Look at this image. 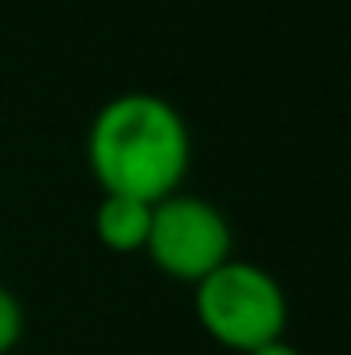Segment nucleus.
<instances>
[{
	"instance_id": "obj_1",
	"label": "nucleus",
	"mask_w": 351,
	"mask_h": 355,
	"mask_svg": "<svg viewBox=\"0 0 351 355\" xmlns=\"http://www.w3.org/2000/svg\"><path fill=\"white\" fill-rule=\"evenodd\" d=\"M189 163L193 140L186 117L152 91L110 98L87 129V166L102 193L155 205L178 193Z\"/></svg>"
},
{
	"instance_id": "obj_2",
	"label": "nucleus",
	"mask_w": 351,
	"mask_h": 355,
	"mask_svg": "<svg viewBox=\"0 0 351 355\" xmlns=\"http://www.w3.org/2000/svg\"><path fill=\"white\" fill-rule=\"evenodd\" d=\"M197 321L215 344L249 355L287 329V295L269 268L227 257L219 268L197 280Z\"/></svg>"
},
{
	"instance_id": "obj_3",
	"label": "nucleus",
	"mask_w": 351,
	"mask_h": 355,
	"mask_svg": "<svg viewBox=\"0 0 351 355\" xmlns=\"http://www.w3.org/2000/svg\"><path fill=\"white\" fill-rule=\"evenodd\" d=\"M231 223L212 200L170 193L152 205V231L144 253L170 280L197 284L231 257Z\"/></svg>"
},
{
	"instance_id": "obj_4",
	"label": "nucleus",
	"mask_w": 351,
	"mask_h": 355,
	"mask_svg": "<svg viewBox=\"0 0 351 355\" xmlns=\"http://www.w3.org/2000/svg\"><path fill=\"white\" fill-rule=\"evenodd\" d=\"M152 231V205L121 193H102L95 208V234L114 253H144Z\"/></svg>"
},
{
	"instance_id": "obj_5",
	"label": "nucleus",
	"mask_w": 351,
	"mask_h": 355,
	"mask_svg": "<svg viewBox=\"0 0 351 355\" xmlns=\"http://www.w3.org/2000/svg\"><path fill=\"white\" fill-rule=\"evenodd\" d=\"M23 325H27V318H23L19 299L8 287H0V355H8L23 340Z\"/></svg>"
},
{
	"instance_id": "obj_6",
	"label": "nucleus",
	"mask_w": 351,
	"mask_h": 355,
	"mask_svg": "<svg viewBox=\"0 0 351 355\" xmlns=\"http://www.w3.org/2000/svg\"><path fill=\"white\" fill-rule=\"evenodd\" d=\"M249 355H303V352H298L295 344H287V340L280 336V340H269V344H261V348H253Z\"/></svg>"
}]
</instances>
